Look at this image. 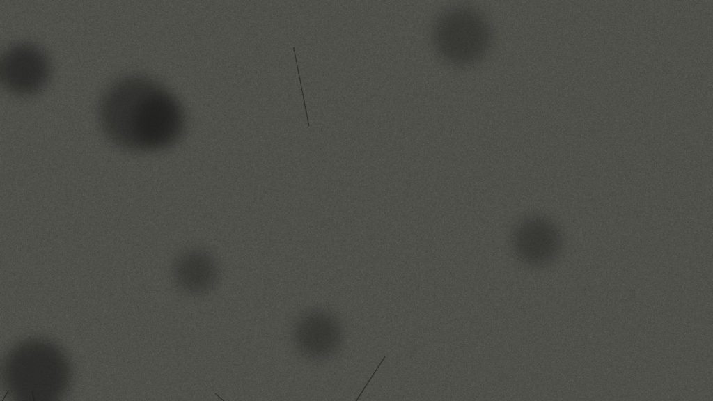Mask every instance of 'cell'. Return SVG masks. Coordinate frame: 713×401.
Returning <instances> with one entry per match:
<instances>
[{
	"label": "cell",
	"mask_w": 713,
	"mask_h": 401,
	"mask_svg": "<svg viewBox=\"0 0 713 401\" xmlns=\"http://www.w3.org/2000/svg\"><path fill=\"white\" fill-rule=\"evenodd\" d=\"M98 113L102 128L116 145L131 150L166 148L183 134L182 105L157 81L141 74L120 77L104 91Z\"/></svg>",
	"instance_id": "1"
},
{
	"label": "cell",
	"mask_w": 713,
	"mask_h": 401,
	"mask_svg": "<svg viewBox=\"0 0 713 401\" xmlns=\"http://www.w3.org/2000/svg\"><path fill=\"white\" fill-rule=\"evenodd\" d=\"M49 72L47 56L31 42L13 43L1 56V81L15 93H26L37 90L46 81Z\"/></svg>",
	"instance_id": "3"
},
{
	"label": "cell",
	"mask_w": 713,
	"mask_h": 401,
	"mask_svg": "<svg viewBox=\"0 0 713 401\" xmlns=\"http://www.w3.org/2000/svg\"><path fill=\"white\" fill-rule=\"evenodd\" d=\"M434 45L450 63L464 65L479 60L488 50L492 30L478 11L467 7L448 9L437 19L432 31Z\"/></svg>",
	"instance_id": "2"
},
{
	"label": "cell",
	"mask_w": 713,
	"mask_h": 401,
	"mask_svg": "<svg viewBox=\"0 0 713 401\" xmlns=\"http://www.w3.org/2000/svg\"><path fill=\"white\" fill-rule=\"evenodd\" d=\"M343 333L336 319L323 310L302 315L293 329V338L299 351L312 359H322L337 351Z\"/></svg>",
	"instance_id": "5"
},
{
	"label": "cell",
	"mask_w": 713,
	"mask_h": 401,
	"mask_svg": "<svg viewBox=\"0 0 713 401\" xmlns=\"http://www.w3.org/2000/svg\"><path fill=\"white\" fill-rule=\"evenodd\" d=\"M177 286L191 295L211 290L217 283L219 269L214 258L202 249H191L178 255L172 267Z\"/></svg>",
	"instance_id": "6"
},
{
	"label": "cell",
	"mask_w": 713,
	"mask_h": 401,
	"mask_svg": "<svg viewBox=\"0 0 713 401\" xmlns=\"http://www.w3.org/2000/svg\"><path fill=\"white\" fill-rule=\"evenodd\" d=\"M516 255L524 263L542 267L554 261L563 247L558 226L542 216H531L516 226L512 237Z\"/></svg>",
	"instance_id": "4"
}]
</instances>
